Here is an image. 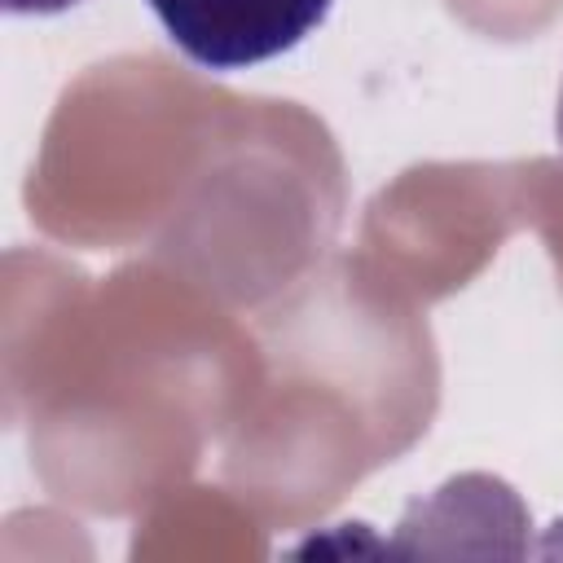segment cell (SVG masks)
Masks as SVG:
<instances>
[{
	"mask_svg": "<svg viewBox=\"0 0 563 563\" xmlns=\"http://www.w3.org/2000/svg\"><path fill=\"white\" fill-rule=\"evenodd\" d=\"M167 40L207 70H246L303 44L334 0H150Z\"/></svg>",
	"mask_w": 563,
	"mask_h": 563,
	"instance_id": "cell-1",
	"label": "cell"
},
{
	"mask_svg": "<svg viewBox=\"0 0 563 563\" xmlns=\"http://www.w3.org/2000/svg\"><path fill=\"white\" fill-rule=\"evenodd\" d=\"M79 0H4V13H31V18H44V13H62Z\"/></svg>",
	"mask_w": 563,
	"mask_h": 563,
	"instance_id": "cell-2",
	"label": "cell"
},
{
	"mask_svg": "<svg viewBox=\"0 0 563 563\" xmlns=\"http://www.w3.org/2000/svg\"><path fill=\"white\" fill-rule=\"evenodd\" d=\"M554 132H559V145H563V92H559V114H554Z\"/></svg>",
	"mask_w": 563,
	"mask_h": 563,
	"instance_id": "cell-3",
	"label": "cell"
}]
</instances>
